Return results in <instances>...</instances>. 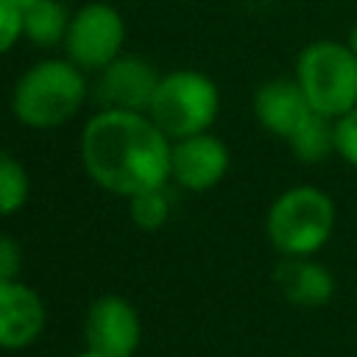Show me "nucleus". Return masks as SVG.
I'll use <instances>...</instances> for the list:
<instances>
[{"instance_id":"8","label":"nucleus","mask_w":357,"mask_h":357,"mask_svg":"<svg viewBox=\"0 0 357 357\" xmlns=\"http://www.w3.org/2000/svg\"><path fill=\"white\" fill-rule=\"evenodd\" d=\"M162 73L142 59L123 53L109 67L98 73L95 81V98L100 100V109H123V112H148L153 92L159 86Z\"/></svg>"},{"instance_id":"17","label":"nucleus","mask_w":357,"mask_h":357,"mask_svg":"<svg viewBox=\"0 0 357 357\" xmlns=\"http://www.w3.org/2000/svg\"><path fill=\"white\" fill-rule=\"evenodd\" d=\"M22 36V8L20 0H0V56L11 53Z\"/></svg>"},{"instance_id":"10","label":"nucleus","mask_w":357,"mask_h":357,"mask_svg":"<svg viewBox=\"0 0 357 357\" xmlns=\"http://www.w3.org/2000/svg\"><path fill=\"white\" fill-rule=\"evenodd\" d=\"M45 301L17 279L0 282V349H25L45 329Z\"/></svg>"},{"instance_id":"3","label":"nucleus","mask_w":357,"mask_h":357,"mask_svg":"<svg viewBox=\"0 0 357 357\" xmlns=\"http://www.w3.org/2000/svg\"><path fill=\"white\" fill-rule=\"evenodd\" d=\"M218 112H220L218 84L206 73L192 67L162 73L148 109L153 123L170 139H184L209 131L212 123L218 120Z\"/></svg>"},{"instance_id":"16","label":"nucleus","mask_w":357,"mask_h":357,"mask_svg":"<svg viewBox=\"0 0 357 357\" xmlns=\"http://www.w3.org/2000/svg\"><path fill=\"white\" fill-rule=\"evenodd\" d=\"M128 215L134 220V226L145 229V231H156L167 223L170 218V195L167 187H156V190H145L128 198Z\"/></svg>"},{"instance_id":"14","label":"nucleus","mask_w":357,"mask_h":357,"mask_svg":"<svg viewBox=\"0 0 357 357\" xmlns=\"http://www.w3.org/2000/svg\"><path fill=\"white\" fill-rule=\"evenodd\" d=\"M332 117L321 114V112H310L298 128L287 137L290 151L301 159V162H321L329 156V151H335V123H329Z\"/></svg>"},{"instance_id":"21","label":"nucleus","mask_w":357,"mask_h":357,"mask_svg":"<svg viewBox=\"0 0 357 357\" xmlns=\"http://www.w3.org/2000/svg\"><path fill=\"white\" fill-rule=\"evenodd\" d=\"M75 357H103V354H98V351H92V349H86V351H81V354H75Z\"/></svg>"},{"instance_id":"12","label":"nucleus","mask_w":357,"mask_h":357,"mask_svg":"<svg viewBox=\"0 0 357 357\" xmlns=\"http://www.w3.org/2000/svg\"><path fill=\"white\" fill-rule=\"evenodd\" d=\"M276 284L296 307H324L335 296V276L310 257H284L276 268Z\"/></svg>"},{"instance_id":"20","label":"nucleus","mask_w":357,"mask_h":357,"mask_svg":"<svg viewBox=\"0 0 357 357\" xmlns=\"http://www.w3.org/2000/svg\"><path fill=\"white\" fill-rule=\"evenodd\" d=\"M349 47H351V53L357 56V25H354L351 33H349Z\"/></svg>"},{"instance_id":"15","label":"nucleus","mask_w":357,"mask_h":357,"mask_svg":"<svg viewBox=\"0 0 357 357\" xmlns=\"http://www.w3.org/2000/svg\"><path fill=\"white\" fill-rule=\"evenodd\" d=\"M31 195V176L25 170V165L0 151V218H11L17 215Z\"/></svg>"},{"instance_id":"9","label":"nucleus","mask_w":357,"mask_h":357,"mask_svg":"<svg viewBox=\"0 0 357 357\" xmlns=\"http://www.w3.org/2000/svg\"><path fill=\"white\" fill-rule=\"evenodd\" d=\"M229 170V148L220 137L204 131L173 139L170 181L187 192H206L223 181Z\"/></svg>"},{"instance_id":"2","label":"nucleus","mask_w":357,"mask_h":357,"mask_svg":"<svg viewBox=\"0 0 357 357\" xmlns=\"http://www.w3.org/2000/svg\"><path fill=\"white\" fill-rule=\"evenodd\" d=\"M89 98V81L67 56L33 61L11 89V114L33 131H50L70 123Z\"/></svg>"},{"instance_id":"1","label":"nucleus","mask_w":357,"mask_h":357,"mask_svg":"<svg viewBox=\"0 0 357 357\" xmlns=\"http://www.w3.org/2000/svg\"><path fill=\"white\" fill-rule=\"evenodd\" d=\"M170 153L173 139L148 112L100 109L84 123L78 139L81 167L89 181L126 201L170 184Z\"/></svg>"},{"instance_id":"5","label":"nucleus","mask_w":357,"mask_h":357,"mask_svg":"<svg viewBox=\"0 0 357 357\" xmlns=\"http://www.w3.org/2000/svg\"><path fill=\"white\" fill-rule=\"evenodd\" d=\"M296 81L312 112L332 120L357 106V56L343 42H310L296 59Z\"/></svg>"},{"instance_id":"4","label":"nucleus","mask_w":357,"mask_h":357,"mask_svg":"<svg viewBox=\"0 0 357 357\" xmlns=\"http://www.w3.org/2000/svg\"><path fill=\"white\" fill-rule=\"evenodd\" d=\"M335 226L332 198L310 184L284 190L268 209L265 231L284 257H312L324 248Z\"/></svg>"},{"instance_id":"7","label":"nucleus","mask_w":357,"mask_h":357,"mask_svg":"<svg viewBox=\"0 0 357 357\" xmlns=\"http://www.w3.org/2000/svg\"><path fill=\"white\" fill-rule=\"evenodd\" d=\"M139 335H142L139 312L128 298L109 293L92 301L84 321L86 349L103 357H131L139 346Z\"/></svg>"},{"instance_id":"11","label":"nucleus","mask_w":357,"mask_h":357,"mask_svg":"<svg viewBox=\"0 0 357 357\" xmlns=\"http://www.w3.org/2000/svg\"><path fill=\"white\" fill-rule=\"evenodd\" d=\"M310 112L312 106L296 78H271L254 92V114L259 126L282 139H287Z\"/></svg>"},{"instance_id":"18","label":"nucleus","mask_w":357,"mask_h":357,"mask_svg":"<svg viewBox=\"0 0 357 357\" xmlns=\"http://www.w3.org/2000/svg\"><path fill=\"white\" fill-rule=\"evenodd\" d=\"M335 151L357 167V106L335 120Z\"/></svg>"},{"instance_id":"6","label":"nucleus","mask_w":357,"mask_h":357,"mask_svg":"<svg viewBox=\"0 0 357 357\" xmlns=\"http://www.w3.org/2000/svg\"><path fill=\"white\" fill-rule=\"evenodd\" d=\"M61 47L75 67H81L86 75H98L123 56L126 20L112 3L89 0L73 11Z\"/></svg>"},{"instance_id":"19","label":"nucleus","mask_w":357,"mask_h":357,"mask_svg":"<svg viewBox=\"0 0 357 357\" xmlns=\"http://www.w3.org/2000/svg\"><path fill=\"white\" fill-rule=\"evenodd\" d=\"M22 271V248L11 234L0 231V282L17 279Z\"/></svg>"},{"instance_id":"13","label":"nucleus","mask_w":357,"mask_h":357,"mask_svg":"<svg viewBox=\"0 0 357 357\" xmlns=\"http://www.w3.org/2000/svg\"><path fill=\"white\" fill-rule=\"evenodd\" d=\"M20 8H22V36L33 47L50 50L64 45L73 11H67L61 0H20Z\"/></svg>"}]
</instances>
